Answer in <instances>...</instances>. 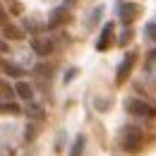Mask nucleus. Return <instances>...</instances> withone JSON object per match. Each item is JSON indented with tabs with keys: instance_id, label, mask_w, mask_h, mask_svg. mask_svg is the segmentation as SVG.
I'll list each match as a JSON object with an SVG mask.
<instances>
[{
	"instance_id": "obj_10",
	"label": "nucleus",
	"mask_w": 156,
	"mask_h": 156,
	"mask_svg": "<svg viewBox=\"0 0 156 156\" xmlns=\"http://www.w3.org/2000/svg\"><path fill=\"white\" fill-rule=\"evenodd\" d=\"M15 94H17V89H15L7 79H0V101H10Z\"/></svg>"
},
{
	"instance_id": "obj_19",
	"label": "nucleus",
	"mask_w": 156,
	"mask_h": 156,
	"mask_svg": "<svg viewBox=\"0 0 156 156\" xmlns=\"http://www.w3.org/2000/svg\"><path fill=\"white\" fill-rule=\"evenodd\" d=\"M144 31H147V34L156 41V24H147V27H144Z\"/></svg>"
},
{
	"instance_id": "obj_3",
	"label": "nucleus",
	"mask_w": 156,
	"mask_h": 156,
	"mask_svg": "<svg viewBox=\"0 0 156 156\" xmlns=\"http://www.w3.org/2000/svg\"><path fill=\"white\" fill-rule=\"evenodd\" d=\"M135 60H137V53H125V58L120 60V65H118V72H115V84L120 87L125 79L130 77V72H132V67H135Z\"/></svg>"
},
{
	"instance_id": "obj_6",
	"label": "nucleus",
	"mask_w": 156,
	"mask_h": 156,
	"mask_svg": "<svg viewBox=\"0 0 156 156\" xmlns=\"http://www.w3.org/2000/svg\"><path fill=\"white\" fill-rule=\"evenodd\" d=\"M111 43H113V22H106L101 34H98V39H96V51H101V53L108 51Z\"/></svg>"
},
{
	"instance_id": "obj_2",
	"label": "nucleus",
	"mask_w": 156,
	"mask_h": 156,
	"mask_svg": "<svg viewBox=\"0 0 156 156\" xmlns=\"http://www.w3.org/2000/svg\"><path fill=\"white\" fill-rule=\"evenodd\" d=\"M125 111L132 115H144V118H156V106L142 101V98H127L125 101Z\"/></svg>"
},
{
	"instance_id": "obj_7",
	"label": "nucleus",
	"mask_w": 156,
	"mask_h": 156,
	"mask_svg": "<svg viewBox=\"0 0 156 156\" xmlns=\"http://www.w3.org/2000/svg\"><path fill=\"white\" fill-rule=\"evenodd\" d=\"M65 15H67V7H55L53 12H51V17H48V29H55L58 24L65 22Z\"/></svg>"
},
{
	"instance_id": "obj_13",
	"label": "nucleus",
	"mask_w": 156,
	"mask_h": 156,
	"mask_svg": "<svg viewBox=\"0 0 156 156\" xmlns=\"http://www.w3.org/2000/svg\"><path fill=\"white\" fill-rule=\"evenodd\" d=\"M27 115H29V118H34V120H41V118H43V108L29 101V106H27Z\"/></svg>"
},
{
	"instance_id": "obj_21",
	"label": "nucleus",
	"mask_w": 156,
	"mask_h": 156,
	"mask_svg": "<svg viewBox=\"0 0 156 156\" xmlns=\"http://www.w3.org/2000/svg\"><path fill=\"white\" fill-rule=\"evenodd\" d=\"M0 20H2V10H0Z\"/></svg>"
},
{
	"instance_id": "obj_1",
	"label": "nucleus",
	"mask_w": 156,
	"mask_h": 156,
	"mask_svg": "<svg viewBox=\"0 0 156 156\" xmlns=\"http://www.w3.org/2000/svg\"><path fill=\"white\" fill-rule=\"evenodd\" d=\"M142 142H144V132H142L139 127H135V125H127V127L122 130L120 144H122V149H125V151H139Z\"/></svg>"
},
{
	"instance_id": "obj_17",
	"label": "nucleus",
	"mask_w": 156,
	"mask_h": 156,
	"mask_svg": "<svg viewBox=\"0 0 156 156\" xmlns=\"http://www.w3.org/2000/svg\"><path fill=\"white\" fill-rule=\"evenodd\" d=\"M130 41H132V29H125V31L120 34L118 43H120V46H125V43H130Z\"/></svg>"
},
{
	"instance_id": "obj_8",
	"label": "nucleus",
	"mask_w": 156,
	"mask_h": 156,
	"mask_svg": "<svg viewBox=\"0 0 156 156\" xmlns=\"http://www.w3.org/2000/svg\"><path fill=\"white\" fill-rule=\"evenodd\" d=\"M15 89H17V96L24 98V101H31V98H34V87L27 84V82H17Z\"/></svg>"
},
{
	"instance_id": "obj_16",
	"label": "nucleus",
	"mask_w": 156,
	"mask_h": 156,
	"mask_svg": "<svg viewBox=\"0 0 156 156\" xmlns=\"http://www.w3.org/2000/svg\"><path fill=\"white\" fill-rule=\"evenodd\" d=\"M24 139H27V142L36 139V125H31V122H29V125L24 127Z\"/></svg>"
},
{
	"instance_id": "obj_4",
	"label": "nucleus",
	"mask_w": 156,
	"mask_h": 156,
	"mask_svg": "<svg viewBox=\"0 0 156 156\" xmlns=\"http://www.w3.org/2000/svg\"><path fill=\"white\" fill-rule=\"evenodd\" d=\"M118 15H120V22H122V24L130 27V24L142 15V5H137V2H120V12H118Z\"/></svg>"
},
{
	"instance_id": "obj_5",
	"label": "nucleus",
	"mask_w": 156,
	"mask_h": 156,
	"mask_svg": "<svg viewBox=\"0 0 156 156\" xmlns=\"http://www.w3.org/2000/svg\"><path fill=\"white\" fill-rule=\"evenodd\" d=\"M31 48H34L36 55L48 58V55L53 53V41L48 39V36H34V39H31Z\"/></svg>"
},
{
	"instance_id": "obj_12",
	"label": "nucleus",
	"mask_w": 156,
	"mask_h": 156,
	"mask_svg": "<svg viewBox=\"0 0 156 156\" xmlns=\"http://www.w3.org/2000/svg\"><path fill=\"white\" fill-rule=\"evenodd\" d=\"M84 142H87V137L79 135L77 139H75V144H72V149H70V156H82V151H84Z\"/></svg>"
},
{
	"instance_id": "obj_14",
	"label": "nucleus",
	"mask_w": 156,
	"mask_h": 156,
	"mask_svg": "<svg viewBox=\"0 0 156 156\" xmlns=\"http://www.w3.org/2000/svg\"><path fill=\"white\" fill-rule=\"evenodd\" d=\"M5 72H7L10 77H22V75H24V70H22L20 65H15V62H7V65H5Z\"/></svg>"
},
{
	"instance_id": "obj_9",
	"label": "nucleus",
	"mask_w": 156,
	"mask_h": 156,
	"mask_svg": "<svg viewBox=\"0 0 156 156\" xmlns=\"http://www.w3.org/2000/svg\"><path fill=\"white\" fill-rule=\"evenodd\" d=\"M22 108L15 101H0V115H20Z\"/></svg>"
},
{
	"instance_id": "obj_20",
	"label": "nucleus",
	"mask_w": 156,
	"mask_h": 156,
	"mask_svg": "<svg viewBox=\"0 0 156 156\" xmlns=\"http://www.w3.org/2000/svg\"><path fill=\"white\" fill-rule=\"evenodd\" d=\"M5 51H7V41L0 39V53H5Z\"/></svg>"
},
{
	"instance_id": "obj_18",
	"label": "nucleus",
	"mask_w": 156,
	"mask_h": 156,
	"mask_svg": "<svg viewBox=\"0 0 156 156\" xmlns=\"http://www.w3.org/2000/svg\"><path fill=\"white\" fill-rule=\"evenodd\" d=\"M75 75H77V67H70V70L65 72V77H62V84H70V82L75 79Z\"/></svg>"
},
{
	"instance_id": "obj_11",
	"label": "nucleus",
	"mask_w": 156,
	"mask_h": 156,
	"mask_svg": "<svg viewBox=\"0 0 156 156\" xmlns=\"http://www.w3.org/2000/svg\"><path fill=\"white\" fill-rule=\"evenodd\" d=\"M103 12H106V7H103V5H96V7H94V12H91V15H89V20H87V29H91V27H96Z\"/></svg>"
},
{
	"instance_id": "obj_15",
	"label": "nucleus",
	"mask_w": 156,
	"mask_h": 156,
	"mask_svg": "<svg viewBox=\"0 0 156 156\" xmlns=\"http://www.w3.org/2000/svg\"><path fill=\"white\" fill-rule=\"evenodd\" d=\"M5 36H10V39H24V34H22V29H17V27H12V24H7V27H5Z\"/></svg>"
}]
</instances>
